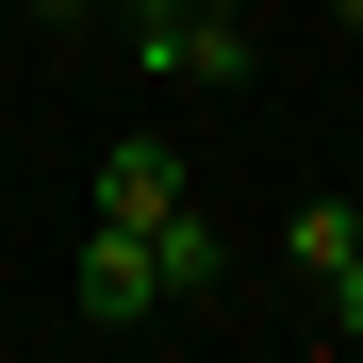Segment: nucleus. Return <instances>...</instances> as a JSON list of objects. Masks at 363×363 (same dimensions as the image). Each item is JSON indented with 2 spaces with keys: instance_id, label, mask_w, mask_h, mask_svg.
<instances>
[{
  "instance_id": "1",
  "label": "nucleus",
  "mask_w": 363,
  "mask_h": 363,
  "mask_svg": "<svg viewBox=\"0 0 363 363\" xmlns=\"http://www.w3.org/2000/svg\"><path fill=\"white\" fill-rule=\"evenodd\" d=\"M116 50H133L149 83H248V17H231V0H116Z\"/></svg>"
},
{
  "instance_id": "2",
  "label": "nucleus",
  "mask_w": 363,
  "mask_h": 363,
  "mask_svg": "<svg viewBox=\"0 0 363 363\" xmlns=\"http://www.w3.org/2000/svg\"><path fill=\"white\" fill-rule=\"evenodd\" d=\"M67 314L83 330H149V314H182V297H165V248H149V231H83V264H67Z\"/></svg>"
},
{
  "instance_id": "3",
  "label": "nucleus",
  "mask_w": 363,
  "mask_h": 363,
  "mask_svg": "<svg viewBox=\"0 0 363 363\" xmlns=\"http://www.w3.org/2000/svg\"><path fill=\"white\" fill-rule=\"evenodd\" d=\"M182 199H199V165H182L165 133H116V149H99V215H116V231H165Z\"/></svg>"
},
{
  "instance_id": "4",
  "label": "nucleus",
  "mask_w": 363,
  "mask_h": 363,
  "mask_svg": "<svg viewBox=\"0 0 363 363\" xmlns=\"http://www.w3.org/2000/svg\"><path fill=\"white\" fill-rule=\"evenodd\" d=\"M149 248H165V297H215V281H231V231H215L199 199H182V215L149 231Z\"/></svg>"
},
{
  "instance_id": "5",
  "label": "nucleus",
  "mask_w": 363,
  "mask_h": 363,
  "mask_svg": "<svg viewBox=\"0 0 363 363\" xmlns=\"http://www.w3.org/2000/svg\"><path fill=\"white\" fill-rule=\"evenodd\" d=\"M314 330H330V347H363V182H347V264L314 281Z\"/></svg>"
},
{
  "instance_id": "6",
  "label": "nucleus",
  "mask_w": 363,
  "mask_h": 363,
  "mask_svg": "<svg viewBox=\"0 0 363 363\" xmlns=\"http://www.w3.org/2000/svg\"><path fill=\"white\" fill-rule=\"evenodd\" d=\"M281 264L330 281V264H347V199H297V215H281Z\"/></svg>"
},
{
  "instance_id": "7",
  "label": "nucleus",
  "mask_w": 363,
  "mask_h": 363,
  "mask_svg": "<svg viewBox=\"0 0 363 363\" xmlns=\"http://www.w3.org/2000/svg\"><path fill=\"white\" fill-rule=\"evenodd\" d=\"M33 17H99V0H33Z\"/></svg>"
},
{
  "instance_id": "8",
  "label": "nucleus",
  "mask_w": 363,
  "mask_h": 363,
  "mask_svg": "<svg viewBox=\"0 0 363 363\" xmlns=\"http://www.w3.org/2000/svg\"><path fill=\"white\" fill-rule=\"evenodd\" d=\"M330 17H347V33H363V0H330Z\"/></svg>"
},
{
  "instance_id": "9",
  "label": "nucleus",
  "mask_w": 363,
  "mask_h": 363,
  "mask_svg": "<svg viewBox=\"0 0 363 363\" xmlns=\"http://www.w3.org/2000/svg\"><path fill=\"white\" fill-rule=\"evenodd\" d=\"M231 17H248V0H231Z\"/></svg>"
}]
</instances>
